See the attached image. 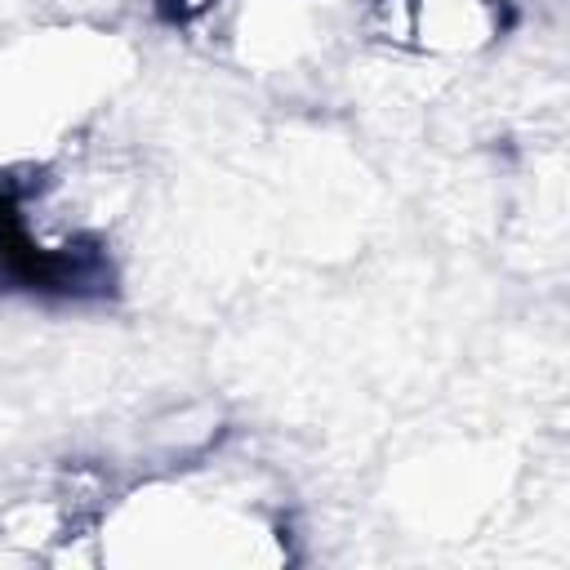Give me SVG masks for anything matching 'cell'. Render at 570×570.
I'll return each mask as SVG.
<instances>
[{"mask_svg": "<svg viewBox=\"0 0 570 570\" xmlns=\"http://www.w3.org/2000/svg\"><path fill=\"white\" fill-rule=\"evenodd\" d=\"M503 0H374L370 27L379 40L432 58H468L499 40Z\"/></svg>", "mask_w": 570, "mask_h": 570, "instance_id": "cell-1", "label": "cell"}]
</instances>
